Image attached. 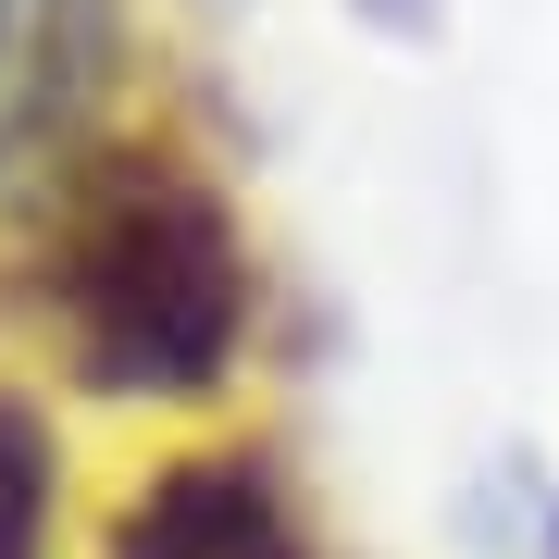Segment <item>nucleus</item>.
<instances>
[{
	"instance_id": "f257e3e1",
	"label": "nucleus",
	"mask_w": 559,
	"mask_h": 559,
	"mask_svg": "<svg viewBox=\"0 0 559 559\" xmlns=\"http://www.w3.org/2000/svg\"><path fill=\"white\" fill-rule=\"evenodd\" d=\"M38 311L100 399H187V385L224 373L237 311H249L237 224H224V200L187 162L124 150L62 200Z\"/></svg>"
},
{
	"instance_id": "f03ea898",
	"label": "nucleus",
	"mask_w": 559,
	"mask_h": 559,
	"mask_svg": "<svg viewBox=\"0 0 559 559\" xmlns=\"http://www.w3.org/2000/svg\"><path fill=\"white\" fill-rule=\"evenodd\" d=\"M100 559H299V522L249 460H187L150 498H124Z\"/></svg>"
},
{
	"instance_id": "7ed1b4c3",
	"label": "nucleus",
	"mask_w": 559,
	"mask_h": 559,
	"mask_svg": "<svg viewBox=\"0 0 559 559\" xmlns=\"http://www.w3.org/2000/svg\"><path fill=\"white\" fill-rule=\"evenodd\" d=\"M112 75V0H0V162L87 112Z\"/></svg>"
},
{
	"instance_id": "20e7f679",
	"label": "nucleus",
	"mask_w": 559,
	"mask_h": 559,
	"mask_svg": "<svg viewBox=\"0 0 559 559\" xmlns=\"http://www.w3.org/2000/svg\"><path fill=\"white\" fill-rule=\"evenodd\" d=\"M38 522H50V436L25 399H0V559H38Z\"/></svg>"
},
{
	"instance_id": "39448f33",
	"label": "nucleus",
	"mask_w": 559,
	"mask_h": 559,
	"mask_svg": "<svg viewBox=\"0 0 559 559\" xmlns=\"http://www.w3.org/2000/svg\"><path fill=\"white\" fill-rule=\"evenodd\" d=\"M360 13H373V25H399V38H411V25L436 13V0H360Z\"/></svg>"
}]
</instances>
